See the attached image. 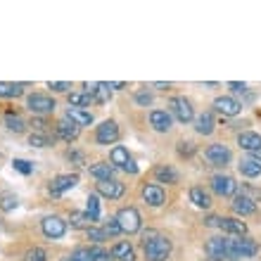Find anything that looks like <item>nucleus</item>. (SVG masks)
Listing matches in <instances>:
<instances>
[{
    "instance_id": "nucleus-34",
    "label": "nucleus",
    "mask_w": 261,
    "mask_h": 261,
    "mask_svg": "<svg viewBox=\"0 0 261 261\" xmlns=\"http://www.w3.org/2000/svg\"><path fill=\"white\" fill-rule=\"evenodd\" d=\"M17 206H19V199H17V195L5 193L3 197H0V209H3V212H12V209H17Z\"/></svg>"
},
{
    "instance_id": "nucleus-16",
    "label": "nucleus",
    "mask_w": 261,
    "mask_h": 261,
    "mask_svg": "<svg viewBox=\"0 0 261 261\" xmlns=\"http://www.w3.org/2000/svg\"><path fill=\"white\" fill-rule=\"evenodd\" d=\"M233 212L235 214H240V216H249V214H254L256 212V202L249 195H238V197L233 199Z\"/></svg>"
},
{
    "instance_id": "nucleus-18",
    "label": "nucleus",
    "mask_w": 261,
    "mask_h": 261,
    "mask_svg": "<svg viewBox=\"0 0 261 261\" xmlns=\"http://www.w3.org/2000/svg\"><path fill=\"white\" fill-rule=\"evenodd\" d=\"M242 176H247V178H256L261 173V159L259 157H245L240 159V164H238Z\"/></svg>"
},
{
    "instance_id": "nucleus-21",
    "label": "nucleus",
    "mask_w": 261,
    "mask_h": 261,
    "mask_svg": "<svg viewBox=\"0 0 261 261\" xmlns=\"http://www.w3.org/2000/svg\"><path fill=\"white\" fill-rule=\"evenodd\" d=\"M86 90H88L90 95H93V100L95 102H107L112 97V86L110 83H93V86H86Z\"/></svg>"
},
{
    "instance_id": "nucleus-24",
    "label": "nucleus",
    "mask_w": 261,
    "mask_h": 261,
    "mask_svg": "<svg viewBox=\"0 0 261 261\" xmlns=\"http://www.w3.org/2000/svg\"><path fill=\"white\" fill-rule=\"evenodd\" d=\"M195 130H197L199 136H212L214 133V117L209 112H204V114H199L195 119Z\"/></svg>"
},
{
    "instance_id": "nucleus-44",
    "label": "nucleus",
    "mask_w": 261,
    "mask_h": 261,
    "mask_svg": "<svg viewBox=\"0 0 261 261\" xmlns=\"http://www.w3.org/2000/svg\"><path fill=\"white\" fill-rule=\"evenodd\" d=\"M67 157L71 159V162H76V164H79V166H83V164H86V162H83V154H81V152H76V150H69V154H67Z\"/></svg>"
},
{
    "instance_id": "nucleus-19",
    "label": "nucleus",
    "mask_w": 261,
    "mask_h": 261,
    "mask_svg": "<svg viewBox=\"0 0 261 261\" xmlns=\"http://www.w3.org/2000/svg\"><path fill=\"white\" fill-rule=\"evenodd\" d=\"M55 133L62 138V140H67V143H74L76 138H79V126L71 124L69 119H64V121H57L55 124Z\"/></svg>"
},
{
    "instance_id": "nucleus-1",
    "label": "nucleus",
    "mask_w": 261,
    "mask_h": 261,
    "mask_svg": "<svg viewBox=\"0 0 261 261\" xmlns=\"http://www.w3.org/2000/svg\"><path fill=\"white\" fill-rule=\"evenodd\" d=\"M171 254V240L164 235H157L154 230L145 233V256L147 261H166Z\"/></svg>"
},
{
    "instance_id": "nucleus-36",
    "label": "nucleus",
    "mask_w": 261,
    "mask_h": 261,
    "mask_svg": "<svg viewBox=\"0 0 261 261\" xmlns=\"http://www.w3.org/2000/svg\"><path fill=\"white\" fill-rule=\"evenodd\" d=\"M88 240H93L95 245H100V242L107 240V233H105L102 228H95V226H90L88 228Z\"/></svg>"
},
{
    "instance_id": "nucleus-6",
    "label": "nucleus",
    "mask_w": 261,
    "mask_h": 261,
    "mask_svg": "<svg viewBox=\"0 0 261 261\" xmlns=\"http://www.w3.org/2000/svg\"><path fill=\"white\" fill-rule=\"evenodd\" d=\"M204 252L212 261H226L228 259V245L226 238H209L204 245Z\"/></svg>"
},
{
    "instance_id": "nucleus-33",
    "label": "nucleus",
    "mask_w": 261,
    "mask_h": 261,
    "mask_svg": "<svg viewBox=\"0 0 261 261\" xmlns=\"http://www.w3.org/2000/svg\"><path fill=\"white\" fill-rule=\"evenodd\" d=\"M86 214H88L93 221L100 219V197H97V195H90V197H88V206H86Z\"/></svg>"
},
{
    "instance_id": "nucleus-15",
    "label": "nucleus",
    "mask_w": 261,
    "mask_h": 261,
    "mask_svg": "<svg viewBox=\"0 0 261 261\" xmlns=\"http://www.w3.org/2000/svg\"><path fill=\"white\" fill-rule=\"evenodd\" d=\"M150 126L159 133H166V130L171 128V114L164 110H154L150 112Z\"/></svg>"
},
{
    "instance_id": "nucleus-29",
    "label": "nucleus",
    "mask_w": 261,
    "mask_h": 261,
    "mask_svg": "<svg viewBox=\"0 0 261 261\" xmlns=\"http://www.w3.org/2000/svg\"><path fill=\"white\" fill-rule=\"evenodd\" d=\"M110 157H112V164H114V166H121V169H124V166L130 162L128 150H126V147H121V145H117V147L112 150Z\"/></svg>"
},
{
    "instance_id": "nucleus-47",
    "label": "nucleus",
    "mask_w": 261,
    "mask_h": 261,
    "mask_svg": "<svg viewBox=\"0 0 261 261\" xmlns=\"http://www.w3.org/2000/svg\"><path fill=\"white\" fill-rule=\"evenodd\" d=\"M124 171H126V173H138V166H136V162H133V159H130L128 164L124 166Z\"/></svg>"
},
{
    "instance_id": "nucleus-31",
    "label": "nucleus",
    "mask_w": 261,
    "mask_h": 261,
    "mask_svg": "<svg viewBox=\"0 0 261 261\" xmlns=\"http://www.w3.org/2000/svg\"><path fill=\"white\" fill-rule=\"evenodd\" d=\"M69 221H71V226L74 228H90V223H93V219H90L88 214H83V212H71Z\"/></svg>"
},
{
    "instance_id": "nucleus-7",
    "label": "nucleus",
    "mask_w": 261,
    "mask_h": 261,
    "mask_svg": "<svg viewBox=\"0 0 261 261\" xmlns=\"http://www.w3.org/2000/svg\"><path fill=\"white\" fill-rule=\"evenodd\" d=\"M171 112L180 124H188V121H193V117H195L193 105H190V100H186V97H173L171 100Z\"/></svg>"
},
{
    "instance_id": "nucleus-14",
    "label": "nucleus",
    "mask_w": 261,
    "mask_h": 261,
    "mask_svg": "<svg viewBox=\"0 0 261 261\" xmlns=\"http://www.w3.org/2000/svg\"><path fill=\"white\" fill-rule=\"evenodd\" d=\"M238 145H240L242 150L259 154V152H261V136H259V133H254V130H245V133H240V136H238Z\"/></svg>"
},
{
    "instance_id": "nucleus-45",
    "label": "nucleus",
    "mask_w": 261,
    "mask_h": 261,
    "mask_svg": "<svg viewBox=\"0 0 261 261\" xmlns=\"http://www.w3.org/2000/svg\"><path fill=\"white\" fill-rule=\"evenodd\" d=\"M136 100H138L140 105H150V102H152V95H150V93H145V90H140V93L136 95Z\"/></svg>"
},
{
    "instance_id": "nucleus-40",
    "label": "nucleus",
    "mask_w": 261,
    "mask_h": 261,
    "mask_svg": "<svg viewBox=\"0 0 261 261\" xmlns=\"http://www.w3.org/2000/svg\"><path fill=\"white\" fill-rule=\"evenodd\" d=\"M27 261H48V259H45V252L41 247H31L27 252Z\"/></svg>"
},
{
    "instance_id": "nucleus-8",
    "label": "nucleus",
    "mask_w": 261,
    "mask_h": 261,
    "mask_svg": "<svg viewBox=\"0 0 261 261\" xmlns=\"http://www.w3.org/2000/svg\"><path fill=\"white\" fill-rule=\"evenodd\" d=\"M76 183H79V176H76V173H62V176H57V178L50 183V195H53V197H60L62 193L76 188Z\"/></svg>"
},
{
    "instance_id": "nucleus-42",
    "label": "nucleus",
    "mask_w": 261,
    "mask_h": 261,
    "mask_svg": "<svg viewBox=\"0 0 261 261\" xmlns=\"http://www.w3.org/2000/svg\"><path fill=\"white\" fill-rule=\"evenodd\" d=\"M178 152H180V157H190L195 152V145L193 143H178Z\"/></svg>"
},
{
    "instance_id": "nucleus-30",
    "label": "nucleus",
    "mask_w": 261,
    "mask_h": 261,
    "mask_svg": "<svg viewBox=\"0 0 261 261\" xmlns=\"http://www.w3.org/2000/svg\"><path fill=\"white\" fill-rule=\"evenodd\" d=\"M21 93H24V86H21V83L0 81V97H19Z\"/></svg>"
},
{
    "instance_id": "nucleus-48",
    "label": "nucleus",
    "mask_w": 261,
    "mask_h": 261,
    "mask_svg": "<svg viewBox=\"0 0 261 261\" xmlns=\"http://www.w3.org/2000/svg\"><path fill=\"white\" fill-rule=\"evenodd\" d=\"M154 88H159V90H166V88H169V83H154Z\"/></svg>"
},
{
    "instance_id": "nucleus-20",
    "label": "nucleus",
    "mask_w": 261,
    "mask_h": 261,
    "mask_svg": "<svg viewBox=\"0 0 261 261\" xmlns=\"http://www.w3.org/2000/svg\"><path fill=\"white\" fill-rule=\"evenodd\" d=\"M164 197L166 195H164V190H162L159 186H145L143 188V199L150 206H162L164 204Z\"/></svg>"
},
{
    "instance_id": "nucleus-5",
    "label": "nucleus",
    "mask_w": 261,
    "mask_h": 261,
    "mask_svg": "<svg viewBox=\"0 0 261 261\" xmlns=\"http://www.w3.org/2000/svg\"><path fill=\"white\" fill-rule=\"evenodd\" d=\"M29 110L34 112V114H50V112H55V100L50 95H43V93H34V95H29L27 100Z\"/></svg>"
},
{
    "instance_id": "nucleus-46",
    "label": "nucleus",
    "mask_w": 261,
    "mask_h": 261,
    "mask_svg": "<svg viewBox=\"0 0 261 261\" xmlns=\"http://www.w3.org/2000/svg\"><path fill=\"white\" fill-rule=\"evenodd\" d=\"M228 86H230L233 90H238V93H242V90H247V86H245V83H238V81H230Z\"/></svg>"
},
{
    "instance_id": "nucleus-11",
    "label": "nucleus",
    "mask_w": 261,
    "mask_h": 261,
    "mask_svg": "<svg viewBox=\"0 0 261 261\" xmlns=\"http://www.w3.org/2000/svg\"><path fill=\"white\" fill-rule=\"evenodd\" d=\"M206 159L212 162L214 166H226L230 162V150H228L226 145H209V150H206Z\"/></svg>"
},
{
    "instance_id": "nucleus-4",
    "label": "nucleus",
    "mask_w": 261,
    "mask_h": 261,
    "mask_svg": "<svg viewBox=\"0 0 261 261\" xmlns=\"http://www.w3.org/2000/svg\"><path fill=\"white\" fill-rule=\"evenodd\" d=\"M43 235L50 238V240H60L64 233H67V221H62L60 216H45L41 223Z\"/></svg>"
},
{
    "instance_id": "nucleus-32",
    "label": "nucleus",
    "mask_w": 261,
    "mask_h": 261,
    "mask_svg": "<svg viewBox=\"0 0 261 261\" xmlns=\"http://www.w3.org/2000/svg\"><path fill=\"white\" fill-rule=\"evenodd\" d=\"M29 145H31V147H48V145H53V140H50V136L41 133V130H34V133L29 136Z\"/></svg>"
},
{
    "instance_id": "nucleus-12",
    "label": "nucleus",
    "mask_w": 261,
    "mask_h": 261,
    "mask_svg": "<svg viewBox=\"0 0 261 261\" xmlns=\"http://www.w3.org/2000/svg\"><path fill=\"white\" fill-rule=\"evenodd\" d=\"M214 107H216L223 117H238V114H240V110H242V105L238 102L235 97H228V95L216 97V100H214Z\"/></svg>"
},
{
    "instance_id": "nucleus-28",
    "label": "nucleus",
    "mask_w": 261,
    "mask_h": 261,
    "mask_svg": "<svg viewBox=\"0 0 261 261\" xmlns=\"http://www.w3.org/2000/svg\"><path fill=\"white\" fill-rule=\"evenodd\" d=\"M154 176H157L159 183H171V186L173 183H178V173L173 171L171 166H164V164L157 166V169H154Z\"/></svg>"
},
{
    "instance_id": "nucleus-37",
    "label": "nucleus",
    "mask_w": 261,
    "mask_h": 261,
    "mask_svg": "<svg viewBox=\"0 0 261 261\" xmlns=\"http://www.w3.org/2000/svg\"><path fill=\"white\" fill-rule=\"evenodd\" d=\"M90 254H93V261H114V256L110 254V252H105L102 247H90Z\"/></svg>"
},
{
    "instance_id": "nucleus-41",
    "label": "nucleus",
    "mask_w": 261,
    "mask_h": 261,
    "mask_svg": "<svg viewBox=\"0 0 261 261\" xmlns=\"http://www.w3.org/2000/svg\"><path fill=\"white\" fill-rule=\"evenodd\" d=\"M71 259H74V261H93V254H90V249L79 247L74 254H71Z\"/></svg>"
},
{
    "instance_id": "nucleus-38",
    "label": "nucleus",
    "mask_w": 261,
    "mask_h": 261,
    "mask_svg": "<svg viewBox=\"0 0 261 261\" xmlns=\"http://www.w3.org/2000/svg\"><path fill=\"white\" fill-rule=\"evenodd\" d=\"M12 166H14V169H17L19 173H24V176H29V173L34 171V164H31V162H27V159H14Z\"/></svg>"
},
{
    "instance_id": "nucleus-3",
    "label": "nucleus",
    "mask_w": 261,
    "mask_h": 261,
    "mask_svg": "<svg viewBox=\"0 0 261 261\" xmlns=\"http://www.w3.org/2000/svg\"><path fill=\"white\" fill-rule=\"evenodd\" d=\"M117 223L121 228V233H138L140 230V214L133 206H124L121 212L117 214Z\"/></svg>"
},
{
    "instance_id": "nucleus-22",
    "label": "nucleus",
    "mask_w": 261,
    "mask_h": 261,
    "mask_svg": "<svg viewBox=\"0 0 261 261\" xmlns=\"http://www.w3.org/2000/svg\"><path fill=\"white\" fill-rule=\"evenodd\" d=\"M67 119L71 121V124L79 126V128H81V126L93 124V114H90V112H86V110H79V107H69V110H67Z\"/></svg>"
},
{
    "instance_id": "nucleus-10",
    "label": "nucleus",
    "mask_w": 261,
    "mask_h": 261,
    "mask_svg": "<svg viewBox=\"0 0 261 261\" xmlns=\"http://www.w3.org/2000/svg\"><path fill=\"white\" fill-rule=\"evenodd\" d=\"M97 195H102L107 199H119L124 195V183L119 180H97Z\"/></svg>"
},
{
    "instance_id": "nucleus-39",
    "label": "nucleus",
    "mask_w": 261,
    "mask_h": 261,
    "mask_svg": "<svg viewBox=\"0 0 261 261\" xmlns=\"http://www.w3.org/2000/svg\"><path fill=\"white\" fill-rule=\"evenodd\" d=\"M105 233H107V238H114V235H119L121 233V228H119V223H117V219H110L107 223H105V228H102Z\"/></svg>"
},
{
    "instance_id": "nucleus-26",
    "label": "nucleus",
    "mask_w": 261,
    "mask_h": 261,
    "mask_svg": "<svg viewBox=\"0 0 261 261\" xmlns=\"http://www.w3.org/2000/svg\"><path fill=\"white\" fill-rule=\"evenodd\" d=\"M190 202L195 206H199V209H209L212 206V197H209V193H206L204 188H193L190 190Z\"/></svg>"
},
{
    "instance_id": "nucleus-23",
    "label": "nucleus",
    "mask_w": 261,
    "mask_h": 261,
    "mask_svg": "<svg viewBox=\"0 0 261 261\" xmlns=\"http://www.w3.org/2000/svg\"><path fill=\"white\" fill-rule=\"evenodd\" d=\"M90 176L97 180H112L114 176V164H107V162H97V164L90 166Z\"/></svg>"
},
{
    "instance_id": "nucleus-17",
    "label": "nucleus",
    "mask_w": 261,
    "mask_h": 261,
    "mask_svg": "<svg viewBox=\"0 0 261 261\" xmlns=\"http://www.w3.org/2000/svg\"><path fill=\"white\" fill-rule=\"evenodd\" d=\"M221 230H226V233L230 235H240V238H245V233H247V226H245V221H238V219H223V216H219V226Z\"/></svg>"
},
{
    "instance_id": "nucleus-49",
    "label": "nucleus",
    "mask_w": 261,
    "mask_h": 261,
    "mask_svg": "<svg viewBox=\"0 0 261 261\" xmlns=\"http://www.w3.org/2000/svg\"><path fill=\"white\" fill-rule=\"evenodd\" d=\"M62 261H74V259H71V256H64V259Z\"/></svg>"
},
{
    "instance_id": "nucleus-13",
    "label": "nucleus",
    "mask_w": 261,
    "mask_h": 261,
    "mask_svg": "<svg viewBox=\"0 0 261 261\" xmlns=\"http://www.w3.org/2000/svg\"><path fill=\"white\" fill-rule=\"evenodd\" d=\"M212 188H214V193L221 195V197H230V195H235V190H238V183H235L230 176H214Z\"/></svg>"
},
{
    "instance_id": "nucleus-25",
    "label": "nucleus",
    "mask_w": 261,
    "mask_h": 261,
    "mask_svg": "<svg viewBox=\"0 0 261 261\" xmlns=\"http://www.w3.org/2000/svg\"><path fill=\"white\" fill-rule=\"evenodd\" d=\"M112 256L119 261H136V249L130 247L128 242H117L112 249Z\"/></svg>"
},
{
    "instance_id": "nucleus-35",
    "label": "nucleus",
    "mask_w": 261,
    "mask_h": 261,
    "mask_svg": "<svg viewBox=\"0 0 261 261\" xmlns=\"http://www.w3.org/2000/svg\"><path fill=\"white\" fill-rule=\"evenodd\" d=\"M5 124H7V128L14 130V133H21V130H24V121H21V117H17V114H7Z\"/></svg>"
},
{
    "instance_id": "nucleus-2",
    "label": "nucleus",
    "mask_w": 261,
    "mask_h": 261,
    "mask_svg": "<svg viewBox=\"0 0 261 261\" xmlns=\"http://www.w3.org/2000/svg\"><path fill=\"white\" fill-rule=\"evenodd\" d=\"M228 245V259H249V256L259 254V242H254L252 238H238V240H230L226 238Z\"/></svg>"
},
{
    "instance_id": "nucleus-27",
    "label": "nucleus",
    "mask_w": 261,
    "mask_h": 261,
    "mask_svg": "<svg viewBox=\"0 0 261 261\" xmlns=\"http://www.w3.org/2000/svg\"><path fill=\"white\" fill-rule=\"evenodd\" d=\"M90 102H93V95H90L88 90H79V93H71V95H69V107L83 110V107H88Z\"/></svg>"
},
{
    "instance_id": "nucleus-43",
    "label": "nucleus",
    "mask_w": 261,
    "mask_h": 261,
    "mask_svg": "<svg viewBox=\"0 0 261 261\" xmlns=\"http://www.w3.org/2000/svg\"><path fill=\"white\" fill-rule=\"evenodd\" d=\"M50 88L55 90V93H64V90L71 88V83H67V81H57V83H50Z\"/></svg>"
},
{
    "instance_id": "nucleus-9",
    "label": "nucleus",
    "mask_w": 261,
    "mask_h": 261,
    "mask_svg": "<svg viewBox=\"0 0 261 261\" xmlns=\"http://www.w3.org/2000/svg\"><path fill=\"white\" fill-rule=\"evenodd\" d=\"M119 138V126L117 121H102L97 126V133H95V140L100 145H110V143H117Z\"/></svg>"
}]
</instances>
